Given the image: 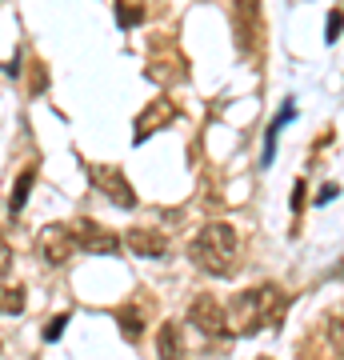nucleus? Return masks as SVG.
<instances>
[{
	"label": "nucleus",
	"mask_w": 344,
	"mask_h": 360,
	"mask_svg": "<svg viewBox=\"0 0 344 360\" xmlns=\"http://www.w3.org/2000/svg\"><path fill=\"white\" fill-rule=\"evenodd\" d=\"M224 316H229V336H253V333H260L265 324H281L284 292L276 284H260V288L236 292L229 300Z\"/></svg>",
	"instance_id": "obj_1"
},
{
	"label": "nucleus",
	"mask_w": 344,
	"mask_h": 360,
	"mask_svg": "<svg viewBox=\"0 0 344 360\" xmlns=\"http://www.w3.org/2000/svg\"><path fill=\"white\" fill-rule=\"evenodd\" d=\"M189 257H192V264L200 272H208V276L232 272V264H236V232H232V224H220V220L204 224V229L192 236Z\"/></svg>",
	"instance_id": "obj_2"
},
{
	"label": "nucleus",
	"mask_w": 344,
	"mask_h": 360,
	"mask_svg": "<svg viewBox=\"0 0 344 360\" xmlns=\"http://www.w3.org/2000/svg\"><path fill=\"white\" fill-rule=\"evenodd\" d=\"M68 232H72L77 252H96V257H116V252H120V236L108 232L101 220H92V217L68 220Z\"/></svg>",
	"instance_id": "obj_3"
},
{
	"label": "nucleus",
	"mask_w": 344,
	"mask_h": 360,
	"mask_svg": "<svg viewBox=\"0 0 344 360\" xmlns=\"http://www.w3.org/2000/svg\"><path fill=\"white\" fill-rule=\"evenodd\" d=\"M265 28V13H260V0H232V40L241 52H253Z\"/></svg>",
	"instance_id": "obj_4"
},
{
	"label": "nucleus",
	"mask_w": 344,
	"mask_h": 360,
	"mask_svg": "<svg viewBox=\"0 0 344 360\" xmlns=\"http://www.w3.org/2000/svg\"><path fill=\"white\" fill-rule=\"evenodd\" d=\"M89 176H92V184H96V193H104L116 208H136V193H132V184L125 180V172H120V168L92 165Z\"/></svg>",
	"instance_id": "obj_5"
},
{
	"label": "nucleus",
	"mask_w": 344,
	"mask_h": 360,
	"mask_svg": "<svg viewBox=\"0 0 344 360\" xmlns=\"http://www.w3.org/2000/svg\"><path fill=\"white\" fill-rule=\"evenodd\" d=\"M189 324L200 328L204 336H224L229 333V316H224V304L217 296H196L189 304Z\"/></svg>",
	"instance_id": "obj_6"
},
{
	"label": "nucleus",
	"mask_w": 344,
	"mask_h": 360,
	"mask_svg": "<svg viewBox=\"0 0 344 360\" xmlns=\"http://www.w3.org/2000/svg\"><path fill=\"white\" fill-rule=\"evenodd\" d=\"M37 245H40V257L49 260V264H64V260L77 252L68 224H44V229H40V236H37Z\"/></svg>",
	"instance_id": "obj_7"
},
{
	"label": "nucleus",
	"mask_w": 344,
	"mask_h": 360,
	"mask_svg": "<svg viewBox=\"0 0 344 360\" xmlns=\"http://www.w3.org/2000/svg\"><path fill=\"white\" fill-rule=\"evenodd\" d=\"M168 120H177V108H172V101L156 96V101L148 104V108H144L141 116H136V132H132V144H144L156 129H165Z\"/></svg>",
	"instance_id": "obj_8"
},
{
	"label": "nucleus",
	"mask_w": 344,
	"mask_h": 360,
	"mask_svg": "<svg viewBox=\"0 0 344 360\" xmlns=\"http://www.w3.org/2000/svg\"><path fill=\"white\" fill-rule=\"evenodd\" d=\"M128 248L136 252V257H168V236L165 232H156V229H132L128 232Z\"/></svg>",
	"instance_id": "obj_9"
},
{
	"label": "nucleus",
	"mask_w": 344,
	"mask_h": 360,
	"mask_svg": "<svg viewBox=\"0 0 344 360\" xmlns=\"http://www.w3.org/2000/svg\"><path fill=\"white\" fill-rule=\"evenodd\" d=\"M156 356L160 360H184V345H180L177 324H160V333H156Z\"/></svg>",
	"instance_id": "obj_10"
},
{
	"label": "nucleus",
	"mask_w": 344,
	"mask_h": 360,
	"mask_svg": "<svg viewBox=\"0 0 344 360\" xmlns=\"http://www.w3.org/2000/svg\"><path fill=\"white\" fill-rule=\"evenodd\" d=\"M32 184H37V165H28L25 172L16 176L13 200H8V212H13V217H20V212H25V200H28V193H32Z\"/></svg>",
	"instance_id": "obj_11"
},
{
	"label": "nucleus",
	"mask_w": 344,
	"mask_h": 360,
	"mask_svg": "<svg viewBox=\"0 0 344 360\" xmlns=\"http://www.w3.org/2000/svg\"><path fill=\"white\" fill-rule=\"evenodd\" d=\"M25 312V284H0V316Z\"/></svg>",
	"instance_id": "obj_12"
},
{
	"label": "nucleus",
	"mask_w": 344,
	"mask_h": 360,
	"mask_svg": "<svg viewBox=\"0 0 344 360\" xmlns=\"http://www.w3.org/2000/svg\"><path fill=\"white\" fill-rule=\"evenodd\" d=\"M293 116H296V104H293V101H284V104H281V112H276V120L268 124V148H265V165L272 160V148H276V132H281L284 124L293 120Z\"/></svg>",
	"instance_id": "obj_13"
},
{
	"label": "nucleus",
	"mask_w": 344,
	"mask_h": 360,
	"mask_svg": "<svg viewBox=\"0 0 344 360\" xmlns=\"http://www.w3.org/2000/svg\"><path fill=\"white\" fill-rule=\"evenodd\" d=\"M116 321H120V333H125L128 340H141L144 321H141V312H136V309H120V312H116Z\"/></svg>",
	"instance_id": "obj_14"
},
{
	"label": "nucleus",
	"mask_w": 344,
	"mask_h": 360,
	"mask_svg": "<svg viewBox=\"0 0 344 360\" xmlns=\"http://www.w3.org/2000/svg\"><path fill=\"white\" fill-rule=\"evenodd\" d=\"M144 20V8L141 4H128V0H116V25L120 28H132Z\"/></svg>",
	"instance_id": "obj_15"
},
{
	"label": "nucleus",
	"mask_w": 344,
	"mask_h": 360,
	"mask_svg": "<svg viewBox=\"0 0 344 360\" xmlns=\"http://www.w3.org/2000/svg\"><path fill=\"white\" fill-rule=\"evenodd\" d=\"M329 340H332V348H340L344 352V309L329 316Z\"/></svg>",
	"instance_id": "obj_16"
},
{
	"label": "nucleus",
	"mask_w": 344,
	"mask_h": 360,
	"mask_svg": "<svg viewBox=\"0 0 344 360\" xmlns=\"http://www.w3.org/2000/svg\"><path fill=\"white\" fill-rule=\"evenodd\" d=\"M64 324H68V312H60V316H56V321H52L49 328H44V340H49V345H52V340H60Z\"/></svg>",
	"instance_id": "obj_17"
},
{
	"label": "nucleus",
	"mask_w": 344,
	"mask_h": 360,
	"mask_svg": "<svg viewBox=\"0 0 344 360\" xmlns=\"http://www.w3.org/2000/svg\"><path fill=\"white\" fill-rule=\"evenodd\" d=\"M340 28H344V13H340V8H336V13L329 16V32H324V40H329V44H332V40L340 37Z\"/></svg>",
	"instance_id": "obj_18"
},
{
	"label": "nucleus",
	"mask_w": 344,
	"mask_h": 360,
	"mask_svg": "<svg viewBox=\"0 0 344 360\" xmlns=\"http://www.w3.org/2000/svg\"><path fill=\"white\" fill-rule=\"evenodd\" d=\"M8 264H13V248H8V240L0 236V276L8 272Z\"/></svg>",
	"instance_id": "obj_19"
},
{
	"label": "nucleus",
	"mask_w": 344,
	"mask_h": 360,
	"mask_svg": "<svg viewBox=\"0 0 344 360\" xmlns=\"http://www.w3.org/2000/svg\"><path fill=\"white\" fill-rule=\"evenodd\" d=\"M332 196H336V184H324V188L317 193V205H329Z\"/></svg>",
	"instance_id": "obj_20"
}]
</instances>
